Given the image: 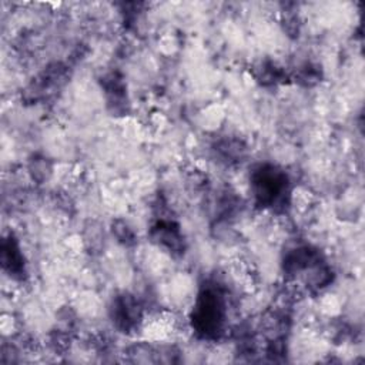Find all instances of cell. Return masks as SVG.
Here are the masks:
<instances>
[{
  "mask_svg": "<svg viewBox=\"0 0 365 365\" xmlns=\"http://www.w3.org/2000/svg\"><path fill=\"white\" fill-rule=\"evenodd\" d=\"M224 321V301L217 289L207 288L194 308L192 324L197 332L204 336H214L221 331Z\"/></svg>",
  "mask_w": 365,
  "mask_h": 365,
  "instance_id": "cell-1",
  "label": "cell"
},
{
  "mask_svg": "<svg viewBox=\"0 0 365 365\" xmlns=\"http://www.w3.org/2000/svg\"><path fill=\"white\" fill-rule=\"evenodd\" d=\"M254 191L261 204L274 207L277 202L284 201L287 177L274 167H261L254 175Z\"/></svg>",
  "mask_w": 365,
  "mask_h": 365,
  "instance_id": "cell-2",
  "label": "cell"
}]
</instances>
